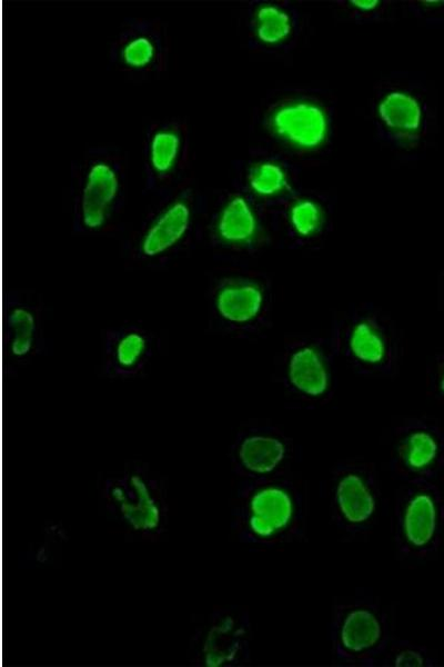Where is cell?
Here are the masks:
<instances>
[{
  "mask_svg": "<svg viewBox=\"0 0 444 667\" xmlns=\"http://www.w3.org/2000/svg\"><path fill=\"white\" fill-rule=\"evenodd\" d=\"M307 510V487L292 471L269 478L242 479L233 524L241 541L273 548L303 537Z\"/></svg>",
  "mask_w": 444,
  "mask_h": 667,
  "instance_id": "1",
  "label": "cell"
},
{
  "mask_svg": "<svg viewBox=\"0 0 444 667\" xmlns=\"http://www.w3.org/2000/svg\"><path fill=\"white\" fill-rule=\"evenodd\" d=\"M329 633L335 661L346 666H380L393 639L387 610L362 591L333 603Z\"/></svg>",
  "mask_w": 444,
  "mask_h": 667,
  "instance_id": "2",
  "label": "cell"
},
{
  "mask_svg": "<svg viewBox=\"0 0 444 667\" xmlns=\"http://www.w3.org/2000/svg\"><path fill=\"white\" fill-rule=\"evenodd\" d=\"M330 342L334 354L365 376H390L400 361L398 331L392 319L374 307H360L343 316Z\"/></svg>",
  "mask_w": 444,
  "mask_h": 667,
  "instance_id": "3",
  "label": "cell"
},
{
  "mask_svg": "<svg viewBox=\"0 0 444 667\" xmlns=\"http://www.w3.org/2000/svg\"><path fill=\"white\" fill-rule=\"evenodd\" d=\"M327 500L332 522L343 536H365L376 524L381 508L374 466L360 458L339 461L327 482Z\"/></svg>",
  "mask_w": 444,
  "mask_h": 667,
  "instance_id": "4",
  "label": "cell"
},
{
  "mask_svg": "<svg viewBox=\"0 0 444 667\" xmlns=\"http://www.w3.org/2000/svg\"><path fill=\"white\" fill-rule=\"evenodd\" d=\"M108 512L127 529L143 536L159 534L167 521L165 491L155 476L131 469L102 482Z\"/></svg>",
  "mask_w": 444,
  "mask_h": 667,
  "instance_id": "5",
  "label": "cell"
},
{
  "mask_svg": "<svg viewBox=\"0 0 444 667\" xmlns=\"http://www.w3.org/2000/svg\"><path fill=\"white\" fill-rule=\"evenodd\" d=\"M441 520V501L428 481L402 482L392 516L396 554L403 560L427 556L436 545Z\"/></svg>",
  "mask_w": 444,
  "mask_h": 667,
  "instance_id": "6",
  "label": "cell"
},
{
  "mask_svg": "<svg viewBox=\"0 0 444 667\" xmlns=\"http://www.w3.org/2000/svg\"><path fill=\"white\" fill-rule=\"evenodd\" d=\"M331 342L313 337L285 344L279 364L280 378L289 394L305 405L322 402L333 385Z\"/></svg>",
  "mask_w": 444,
  "mask_h": 667,
  "instance_id": "7",
  "label": "cell"
},
{
  "mask_svg": "<svg viewBox=\"0 0 444 667\" xmlns=\"http://www.w3.org/2000/svg\"><path fill=\"white\" fill-rule=\"evenodd\" d=\"M444 439L432 424L403 419L393 431L390 469L402 482L427 481L443 460Z\"/></svg>",
  "mask_w": 444,
  "mask_h": 667,
  "instance_id": "8",
  "label": "cell"
},
{
  "mask_svg": "<svg viewBox=\"0 0 444 667\" xmlns=\"http://www.w3.org/2000/svg\"><path fill=\"white\" fill-rule=\"evenodd\" d=\"M295 446L276 426L262 424L242 431L232 448V464L242 479L269 478L291 471Z\"/></svg>",
  "mask_w": 444,
  "mask_h": 667,
  "instance_id": "9",
  "label": "cell"
},
{
  "mask_svg": "<svg viewBox=\"0 0 444 667\" xmlns=\"http://www.w3.org/2000/svg\"><path fill=\"white\" fill-rule=\"evenodd\" d=\"M251 623L244 609L214 611L195 636L196 660L206 667L239 666L249 661Z\"/></svg>",
  "mask_w": 444,
  "mask_h": 667,
  "instance_id": "10",
  "label": "cell"
},
{
  "mask_svg": "<svg viewBox=\"0 0 444 667\" xmlns=\"http://www.w3.org/2000/svg\"><path fill=\"white\" fill-rule=\"evenodd\" d=\"M268 286L260 279L238 277L224 281L216 290L214 307L222 320L248 327L259 323L269 312Z\"/></svg>",
  "mask_w": 444,
  "mask_h": 667,
  "instance_id": "11",
  "label": "cell"
},
{
  "mask_svg": "<svg viewBox=\"0 0 444 667\" xmlns=\"http://www.w3.org/2000/svg\"><path fill=\"white\" fill-rule=\"evenodd\" d=\"M270 126L275 135L293 146L313 149L327 136V118L324 111L309 102L285 104L273 112Z\"/></svg>",
  "mask_w": 444,
  "mask_h": 667,
  "instance_id": "12",
  "label": "cell"
},
{
  "mask_svg": "<svg viewBox=\"0 0 444 667\" xmlns=\"http://www.w3.org/2000/svg\"><path fill=\"white\" fill-rule=\"evenodd\" d=\"M118 189V176L109 165L97 162L90 168L81 197L82 222L87 228L103 226Z\"/></svg>",
  "mask_w": 444,
  "mask_h": 667,
  "instance_id": "13",
  "label": "cell"
},
{
  "mask_svg": "<svg viewBox=\"0 0 444 667\" xmlns=\"http://www.w3.org/2000/svg\"><path fill=\"white\" fill-rule=\"evenodd\" d=\"M191 220L189 206L183 201L170 205L145 232L141 250L155 257L172 248L186 232Z\"/></svg>",
  "mask_w": 444,
  "mask_h": 667,
  "instance_id": "14",
  "label": "cell"
},
{
  "mask_svg": "<svg viewBox=\"0 0 444 667\" xmlns=\"http://www.w3.org/2000/svg\"><path fill=\"white\" fill-rule=\"evenodd\" d=\"M258 219L248 203L241 197L231 198L220 212L216 232L220 239L232 246H248L258 235Z\"/></svg>",
  "mask_w": 444,
  "mask_h": 667,
  "instance_id": "15",
  "label": "cell"
},
{
  "mask_svg": "<svg viewBox=\"0 0 444 667\" xmlns=\"http://www.w3.org/2000/svg\"><path fill=\"white\" fill-rule=\"evenodd\" d=\"M379 116L387 128L405 136H417L424 120L420 101L401 91L390 92L381 100Z\"/></svg>",
  "mask_w": 444,
  "mask_h": 667,
  "instance_id": "16",
  "label": "cell"
},
{
  "mask_svg": "<svg viewBox=\"0 0 444 667\" xmlns=\"http://www.w3.org/2000/svg\"><path fill=\"white\" fill-rule=\"evenodd\" d=\"M291 31V18L284 10L271 4L256 10L255 33L262 42L275 44L287 38Z\"/></svg>",
  "mask_w": 444,
  "mask_h": 667,
  "instance_id": "17",
  "label": "cell"
},
{
  "mask_svg": "<svg viewBox=\"0 0 444 667\" xmlns=\"http://www.w3.org/2000/svg\"><path fill=\"white\" fill-rule=\"evenodd\" d=\"M8 325L12 334L11 352L16 357L27 356L34 342L36 319L31 311L17 307L9 313Z\"/></svg>",
  "mask_w": 444,
  "mask_h": 667,
  "instance_id": "18",
  "label": "cell"
},
{
  "mask_svg": "<svg viewBox=\"0 0 444 667\" xmlns=\"http://www.w3.org/2000/svg\"><path fill=\"white\" fill-rule=\"evenodd\" d=\"M180 149V138L171 130L157 131L150 143V161L152 168L164 173L174 166Z\"/></svg>",
  "mask_w": 444,
  "mask_h": 667,
  "instance_id": "19",
  "label": "cell"
},
{
  "mask_svg": "<svg viewBox=\"0 0 444 667\" xmlns=\"http://www.w3.org/2000/svg\"><path fill=\"white\" fill-rule=\"evenodd\" d=\"M289 222L296 236L310 238L321 230L323 215L321 208L315 202L302 199L290 208Z\"/></svg>",
  "mask_w": 444,
  "mask_h": 667,
  "instance_id": "20",
  "label": "cell"
},
{
  "mask_svg": "<svg viewBox=\"0 0 444 667\" xmlns=\"http://www.w3.org/2000/svg\"><path fill=\"white\" fill-rule=\"evenodd\" d=\"M250 188L259 196L268 197L282 192L287 181L283 169L272 162L254 166L248 177Z\"/></svg>",
  "mask_w": 444,
  "mask_h": 667,
  "instance_id": "21",
  "label": "cell"
},
{
  "mask_svg": "<svg viewBox=\"0 0 444 667\" xmlns=\"http://www.w3.org/2000/svg\"><path fill=\"white\" fill-rule=\"evenodd\" d=\"M430 665L424 649L405 639H392L380 666L404 667Z\"/></svg>",
  "mask_w": 444,
  "mask_h": 667,
  "instance_id": "22",
  "label": "cell"
},
{
  "mask_svg": "<svg viewBox=\"0 0 444 667\" xmlns=\"http://www.w3.org/2000/svg\"><path fill=\"white\" fill-rule=\"evenodd\" d=\"M147 350V340L139 332H128L115 346V361L123 369L133 368Z\"/></svg>",
  "mask_w": 444,
  "mask_h": 667,
  "instance_id": "23",
  "label": "cell"
},
{
  "mask_svg": "<svg viewBox=\"0 0 444 667\" xmlns=\"http://www.w3.org/2000/svg\"><path fill=\"white\" fill-rule=\"evenodd\" d=\"M155 47L150 38L140 36L130 40L121 51L123 62L132 68H143L154 58Z\"/></svg>",
  "mask_w": 444,
  "mask_h": 667,
  "instance_id": "24",
  "label": "cell"
},
{
  "mask_svg": "<svg viewBox=\"0 0 444 667\" xmlns=\"http://www.w3.org/2000/svg\"><path fill=\"white\" fill-rule=\"evenodd\" d=\"M427 379L433 396L444 402V351L435 355L428 367Z\"/></svg>",
  "mask_w": 444,
  "mask_h": 667,
  "instance_id": "25",
  "label": "cell"
},
{
  "mask_svg": "<svg viewBox=\"0 0 444 667\" xmlns=\"http://www.w3.org/2000/svg\"><path fill=\"white\" fill-rule=\"evenodd\" d=\"M351 3L361 10H372L377 7V0H352Z\"/></svg>",
  "mask_w": 444,
  "mask_h": 667,
  "instance_id": "26",
  "label": "cell"
},
{
  "mask_svg": "<svg viewBox=\"0 0 444 667\" xmlns=\"http://www.w3.org/2000/svg\"><path fill=\"white\" fill-rule=\"evenodd\" d=\"M438 305L444 315V270L441 272L438 278Z\"/></svg>",
  "mask_w": 444,
  "mask_h": 667,
  "instance_id": "27",
  "label": "cell"
}]
</instances>
